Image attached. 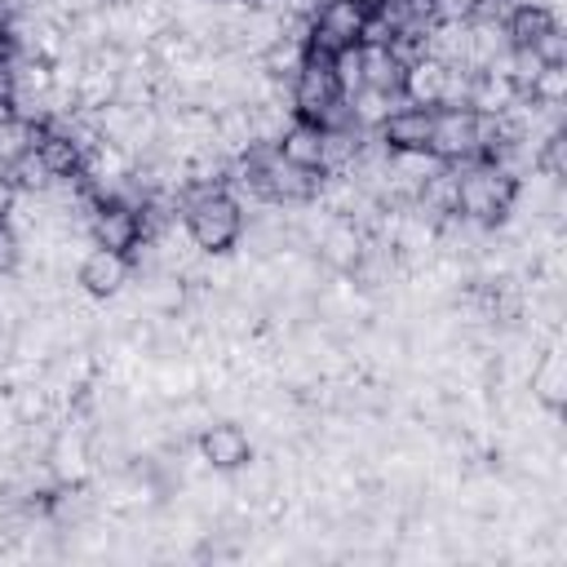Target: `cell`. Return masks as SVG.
<instances>
[{"label":"cell","mask_w":567,"mask_h":567,"mask_svg":"<svg viewBox=\"0 0 567 567\" xmlns=\"http://www.w3.org/2000/svg\"><path fill=\"white\" fill-rule=\"evenodd\" d=\"M518 195V177L496 159H474L452 182V213L470 221H501Z\"/></svg>","instance_id":"obj_1"},{"label":"cell","mask_w":567,"mask_h":567,"mask_svg":"<svg viewBox=\"0 0 567 567\" xmlns=\"http://www.w3.org/2000/svg\"><path fill=\"white\" fill-rule=\"evenodd\" d=\"M239 226H244V213L221 186H204L186 204V230H190L195 248H204V252H226L239 239Z\"/></svg>","instance_id":"obj_2"},{"label":"cell","mask_w":567,"mask_h":567,"mask_svg":"<svg viewBox=\"0 0 567 567\" xmlns=\"http://www.w3.org/2000/svg\"><path fill=\"white\" fill-rule=\"evenodd\" d=\"M430 155H434L439 164L483 159V115H478L474 106H434Z\"/></svg>","instance_id":"obj_3"},{"label":"cell","mask_w":567,"mask_h":567,"mask_svg":"<svg viewBox=\"0 0 567 567\" xmlns=\"http://www.w3.org/2000/svg\"><path fill=\"white\" fill-rule=\"evenodd\" d=\"M368 0H332L323 9H315L310 18V31H306V44L319 49V53H346L354 44H363V27H368Z\"/></svg>","instance_id":"obj_4"},{"label":"cell","mask_w":567,"mask_h":567,"mask_svg":"<svg viewBox=\"0 0 567 567\" xmlns=\"http://www.w3.org/2000/svg\"><path fill=\"white\" fill-rule=\"evenodd\" d=\"M430 128H434V106H399L381 115V142L394 155H430Z\"/></svg>","instance_id":"obj_5"},{"label":"cell","mask_w":567,"mask_h":567,"mask_svg":"<svg viewBox=\"0 0 567 567\" xmlns=\"http://www.w3.org/2000/svg\"><path fill=\"white\" fill-rule=\"evenodd\" d=\"M93 244H102V248H115V252H128V248H137V239H142V217H137V208L133 204H120V199H102L97 208H93Z\"/></svg>","instance_id":"obj_6"},{"label":"cell","mask_w":567,"mask_h":567,"mask_svg":"<svg viewBox=\"0 0 567 567\" xmlns=\"http://www.w3.org/2000/svg\"><path fill=\"white\" fill-rule=\"evenodd\" d=\"M403 71H408V62H403L390 44H381V40H363V44H359V75H363V89H372V93H381V97L403 93Z\"/></svg>","instance_id":"obj_7"},{"label":"cell","mask_w":567,"mask_h":567,"mask_svg":"<svg viewBox=\"0 0 567 567\" xmlns=\"http://www.w3.org/2000/svg\"><path fill=\"white\" fill-rule=\"evenodd\" d=\"M199 456H204L213 470H239V465H248L252 443H248V434H244L235 421H217V425H208V430L199 434Z\"/></svg>","instance_id":"obj_8"},{"label":"cell","mask_w":567,"mask_h":567,"mask_svg":"<svg viewBox=\"0 0 567 567\" xmlns=\"http://www.w3.org/2000/svg\"><path fill=\"white\" fill-rule=\"evenodd\" d=\"M124 279H128V252H115V248H102V244H93V248L84 252V261H80V284H84L93 297L120 292Z\"/></svg>","instance_id":"obj_9"},{"label":"cell","mask_w":567,"mask_h":567,"mask_svg":"<svg viewBox=\"0 0 567 567\" xmlns=\"http://www.w3.org/2000/svg\"><path fill=\"white\" fill-rule=\"evenodd\" d=\"M275 151H279L288 164H297V168H319V173H323V124L297 115V120L275 137Z\"/></svg>","instance_id":"obj_10"},{"label":"cell","mask_w":567,"mask_h":567,"mask_svg":"<svg viewBox=\"0 0 567 567\" xmlns=\"http://www.w3.org/2000/svg\"><path fill=\"white\" fill-rule=\"evenodd\" d=\"M35 155H40V164L49 168V177H75V173H80V159H84L75 133H58V128H40Z\"/></svg>","instance_id":"obj_11"},{"label":"cell","mask_w":567,"mask_h":567,"mask_svg":"<svg viewBox=\"0 0 567 567\" xmlns=\"http://www.w3.org/2000/svg\"><path fill=\"white\" fill-rule=\"evenodd\" d=\"M558 22H554V13L545 9V4H532V0H523V4H514L509 13H505V35H509V44H536L545 31H554Z\"/></svg>","instance_id":"obj_12"},{"label":"cell","mask_w":567,"mask_h":567,"mask_svg":"<svg viewBox=\"0 0 567 567\" xmlns=\"http://www.w3.org/2000/svg\"><path fill=\"white\" fill-rule=\"evenodd\" d=\"M532 385H536V394H540L549 408H558V403H563V390H567V372H563V359H558V354H549V359L536 368Z\"/></svg>","instance_id":"obj_13"},{"label":"cell","mask_w":567,"mask_h":567,"mask_svg":"<svg viewBox=\"0 0 567 567\" xmlns=\"http://www.w3.org/2000/svg\"><path fill=\"white\" fill-rule=\"evenodd\" d=\"M13 102H18V66H13V58H0V120L18 115Z\"/></svg>","instance_id":"obj_14"},{"label":"cell","mask_w":567,"mask_h":567,"mask_svg":"<svg viewBox=\"0 0 567 567\" xmlns=\"http://www.w3.org/2000/svg\"><path fill=\"white\" fill-rule=\"evenodd\" d=\"M13 257H18V244L9 230H0V266H13Z\"/></svg>","instance_id":"obj_15"},{"label":"cell","mask_w":567,"mask_h":567,"mask_svg":"<svg viewBox=\"0 0 567 567\" xmlns=\"http://www.w3.org/2000/svg\"><path fill=\"white\" fill-rule=\"evenodd\" d=\"M9 44H13V40H9V27L0 22V58H9Z\"/></svg>","instance_id":"obj_16"}]
</instances>
